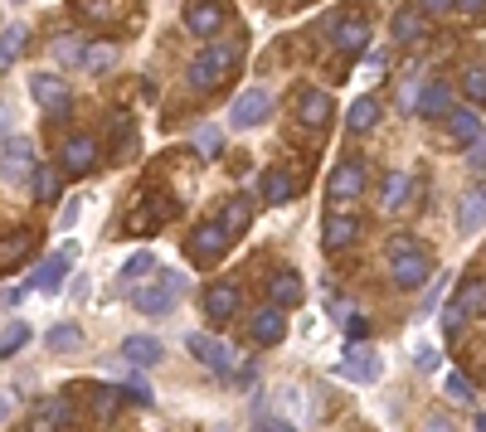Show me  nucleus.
I'll return each instance as SVG.
<instances>
[{
	"instance_id": "4c0bfd02",
	"label": "nucleus",
	"mask_w": 486,
	"mask_h": 432,
	"mask_svg": "<svg viewBox=\"0 0 486 432\" xmlns=\"http://www.w3.org/2000/svg\"><path fill=\"white\" fill-rule=\"evenodd\" d=\"M49 49H54L58 64H78V58H83V40H78V34H58Z\"/></svg>"
},
{
	"instance_id": "c85d7f7f",
	"label": "nucleus",
	"mask_w": 486,
	"mask_h": 432,
	"mask_svg": "<svg viewBox=\"0 0 486 432\" xmlns=\"http://www.w3.org/2000/svg\"><path fill=\"white\" fill-rule=\"evenodd\" d=\"M292 195H297V180H292L287 171H278V165H272V171L263 175V199H268V204H287Z\"/></svg>"
},
{
	"instance_id": "3c124183",
	"label": "nucleus",
	"mask_w": 486,
	"mask_h": 432,
	"mask_svg": "<svg viewBox=\"0 0 486 432\" xmlns=\"http://www.w3.org/2000/svg\"><path fill=\"white\" fill-rule=\"evenodd\" d=\"M453 10H462V15H472V20H482L486 0H453Z\"/></svg>"
},
{
	"instance_id": "7c9ffc66",
	"label": "nucleus",
	"mask_w": 486,
	"mask_h": 432,
	"mask_svg": "<svg viewBox=\"0 0 486 432\" xmlns=\"http://www.w3.org/2000/svg\"><path fill=\"white\" fill-rule=\"evenodd\" d=\"M404 199H409V171H389L384 190H379V204L394 214V209H404Z\"/></svg>"
},
{
	"instance_id": "c756f323",
	"label": "nucleus",
	"mask_w": 486,
	"mask_h": 432,
	"mask_svg": "<svg viewBox=\"0 0 486 432\" xmlns=\"http://www.w3.org/2000/svg\"><path fill=\"white\" fill-rule=\"evenodd\" d=\"M88 74H108V68L117 64V44H108V40H98V44H83V58H78Z\"/></svg>"
},
{
	"instance_id": "5fc2aeb1",
	"label": "nucleus",
	"mask_w": 486,
	"mask_h": 432,
	"mask_svg": "<svg viewBox=\"0 0 486 432\" xmlns=\"http://www.w3.org/2000/svg\"><path fill=\"white\" fill-rule=\"evenodd\" d=\"M409 248H419V243H413V238H389V258H394V253H409Z\"/></svg>"
},
{
	"instance_id": "20e7f679",
	"label": "nucleus",
	"mask_w": 486,
	"mask_h": 432,
	"mask_svg": "<svg viewBox=\"0 0 486 432\" xmlns=\"http://www.w3.org/2000/svg\"><path fill=\"white\" fill-rule=\"evenodd\" d=\"M30 93H34V102H40L44 117H64L68 107H74V93H68V83L54 78V74H34V78H30Z\"/></svg>"
},
{
	"instance_id": "4be33fe9",
	"label": "nucleus",
	"mask_w": 486,
	"mask_h": 432,
	"mask_svg": "<svg viewBox=\"0 0 486 432\" xmlns=\"http://www.w3.org/2000/svg\"><path fill=\"white\" fill-rule=\"evenodd\" d=\"M122 359H127V365H137V369L161 365V340H151V335H127V340H122Z\"/></svg>"
},
{
	"instance_id": "a19ab883",
	"label": "nucleus",
	"mask_w": 486,
	"mask_h": 432,
	"mask_svg": "<svg viewBox=\"0 0 486 432\" xmlns=\"http://www.w3.org/2000/svg\"><path fill=\"white\" fill-rule=\"evenodd\" d=\"M447 393H453V399H467V403H477V384H472L467 375H447Z\"/></svg>"
},
{
	"instance_id": "13d9d810",
	"label": "nucleus",
	"mask_w": 486,
	"mask_h": 432,
	"mask_svg": "<svg viewBox=\"0 0 486 432\" xmlns=\"http://www.w3.org/2000/svg\"><path fill=\"white\" fill-rule=\"evenodd\" d=\"M10 418V393H0V423Z\"/></svg>"
},
{
	"instance_id": "603ef678",
	"label": "nucleus",
	"mask_w": 486,
	"mask_h": 432,
	"mask_svg": "<svg viewBox=\"0 0 486 432\" xmlns=\"http://www.w3.org/2000/svg\"><path fill=\"white\" fill-rule=\"evenodd\" d=\"M423 5V15H447V10H453V0H419Z\"/></svg>"
},
{
	"instance_id": "37998d69",
	"label": "nucleus",
	"mask_w": 486,
	"mask_h": 432,
	"mask_svg": "<svg viewBox=\"0 0 486 432\" xmlns=\"http://www.w3.org/2000/svg\"><path fill=\"white\" fill-rule=\"evenodd\" d=\"M199 155H219V146H224V137H219V127H199Z\"/></svg>"
},
{
	"instance_id": "f03ea898",
	"label": "nucleus",
	"mask_w": 486,
	"mask_h": 432,
	"mask_svg": "<svg viewBox=\"0 0 486 432\" xmlns=\"http://www.w3.org/2000/svg\"><path fill=\"white\" fill-rule=\"evenodd\" d=\"M224 253H229V234H224L219 224H199V229L185 238V258L195 262V268H215V262H224Z\"/></svg>"
},
{
	"instance_id": "6e6d98bb",
	"label": "nucleus",
	"mask_w": 486,
	"mask_h": 432,
	"mask_svg": "<svg viewBox=\"0 0 486 432\" xmlns=\"http://www.w3.org/2000/svg\"><path fill=\"white\" fill-rule=\"evenodd\" d=\"M253 432H297V428H292V423H258Z\"/></svg>"
},
{
	"instance_id": "c9c22d12",
	"label": "nucleus",
	"mask_w": 486,
	"mask_h": 432,
	"mask_svg": "<svg viewBox=\"0 0 486 432\" xmlns=\"http://www.w3.org/2000/svg\"><path fill=\"white\" fill-rule=\"evenodd\" d=\"M44 345H49L54 355H68V350H78V345H83V331L78 326H54L49 335H44Z\"/></svg>"
},
{
	"instance_id": "e433bc0d",
	"label": "nucleus",
	"mask_w": 486,
	"mask_h": 432,
	"mask_svg": "<svg viewBox=\"0 0 486 432\" xmlns=\"http://www.w3.org/2000/svg\"><path fill=\"white\" fill-rule=\"evenodd\" d=\"M457 306L467 311V316H482V306H486V292H482V278H472L467 287L457 292Z\"/></svg>"
},
{
	"instance_id": "473e14b6",
	"label": "nucleus",
	"mask_w": 486,
	"mask_h": 432,
	"mask_svg": "<svg viewBox=\"0 0 486 432\" xmlns=\"http://www.w3.org/2000/svg\"><path fill=\"white\" fill-rule=\"evenodd\" d=\"M375 122H379V102L365 93V98H355L350 102V131H375Z\"/></svg>"
},
{
	"instance_id": "4468645a",
	"label": "nucleus",
	"mask_w": 486,
	"mask_h": 432,
	"mask_svg": "<svg viewBox=\"0 0 486 432\" xmlns=\"http://www.w3.org/2000/svg\"><path fill=\"white\" fill-rule=\"evenodd\" d=\"M413 112H423L429 122L447 117V112H453V88H447L443 78H433L429 88H419V102H413Z\"/></svg>"
},
{
	"instance_id": "7ed1b4c3",
	"label": "nucleus",
	"mask_w": 486,
	"mask_h": 432,
	"mask_svg": "<svg viewBox=\"0 0 486 432\" xmlns=\"http://www.w3.org/2000/svg\"><path fill=\"white\" fill-rule=\"evenodd\" d=\"M185 345H190V355H195L199 365H209L215 375H229V369L239 365V350H234V345H224V340H215V335H205V331H199V335L190 331Z\"/></svg>"
},
{
	"instance_id": "c03bdc74",
	"label": "nucleus",
	"mask_w": 486,
	"mask_h": 432,
	"mask_svg": "<svg viewBox=\"0 0 486 432\" xmlns=\"http://www.w3.org/2000/svg\"><path fill=\"white\" fill-rule=\"evenodd\" d=\"M88 20H112V0H74Z\"/></svg>"
},
{
	"instance_id": "8fccbe9b",
	"label": "nucleus",
	"mask_w": 486,
	"mask_h": 432,
	"mask_svg": "<svg viewBox=\"0 0 486 432\" xmlns=\"http://www.w3.org/2000/svg\"><path fill=\"white\" fill-rule=\"evenodd\" d=\"M365 331H370L365 316H346V340H365Z\"/></svg>"
},
{
	"instance_id": "72a5a7b5",
	"label": "nucleus",
	"mask_w": 486,
	"mask_h": 432,
	"mask_svg": "<svg viewBox=\"0 0 486 432\" xmlns=\"http://www.w3.org/2000/svg\"><path fill=\"white\" fill-rule=\"evenodd\" d=\"M272 302H278L282 311H287V306H297V302H302V278H297V272H282V278H278V282H272Z\"/></svg>"
},
{
	"instance_id": "1a4fd4ad",
	"label": "nucleus",
	"mask_w": 486,
	"mask_h": 432,
	"mask_svg": "<svg viewBox=\"0 0 486 432\" xmlns=\"http://www.w3.org/2000/svg\"><path fill=\"white\" fill-rule=\"evenodd\" d=\"M268 112H272V93H268V88H248V93H239V102H234L229 122L243 131V127H258Z\"/></svg>"
},
{
	"instance_id": "a18cd8bd",
	"label": "nucleus",
	"mask_w": 486,
	"mask_h": 432,
	"mask_svg": "<svg viewBox=\"0 0 486 432\" xmlns=\"http://www.w3.org/2000/svg\"><path fill=\"white\" fill-rule=\"evenodd\" d=\"M462 321H467V311H462L457 302L443 311V331H447V340H457V335H462Z\"/></svg>"
},
{
	"instance_id": "ddd939ff",
	"label": "nucleus",
	"mask_w": 486,
	"mask_h": 432,
	"mask_svg": "<svg viewBox=\"0 0 486 432\" xmlns=\"http://www.w3.org/2000/svg\"><path fill=\"white\" fill-rule=\"evenodd\" d=\"M132 306L141 311V316H171V306H175V287H156V282H151V287H137V292H132Z\"/></svg>"
},
{
	"instance_id": "f8f14e48",
	"label": "nucleus",
	"mask_w": 486,
	"mask_h": 432,
	"mask_svg": "<svg viewBox=\"0 0 486 432\" xmlns=\"http://www.w3.org/2000/svg\"><path fill=\"white\" fill-rule=\"evenodd\" d=\"M0 171H5V180H30V171H34V151H30V141L25 137H10L5 141V151H0Z\"/></svg>"
},
{
	"instance_id": "b1692460",
	"label": "nucleus",
	"mask_w": 486,
	"mask_h": 432,
	"mask_svg": "<svg viewBox=\"0 0 486 432\" xmlns=\"http://www.w3.org/2000/svg\"><path fill=\"white\" fill-rule=\"evenodd\" d=\"M64 272H68V253H54V258H44L40 268H34V278H30V287L34 292H58V287H64Z\"/></svg>"
},
{
	"instance_id": "49530a36",
	"label": "nucleus",
	"mask_w": 486,
	"mask_h": 432,
	"mask_svg": "<svg viewBox=\"0 0 486 432\" xmlns=\"http://www.w3.org/2000/svg\"><path fill=\"white\" fill-rule=\"evenodd\" d=\"M127 393H132V403H151V389H146V379H141L137 365H132V375H127Z\"/></svg>"
},
{
	"instance_id": "2eb2a0df",
	"label": "nucleus",
	"mask_w": 486,
	"mask_h": 432,
	"mask_svg": "<svg viewBox=\"0 0 486 432\" xmlns=\"http://www.w3.org/2000/svg\"><path fill=\"white\" fill-rule=\"evenodd\" d=\"M423 34H429V15H423L419 0H413V5H399L394 10V40L399 44H419Z\"/></svg>"
},
{
	"instance_id": "39448f33",
	"label": "nucleus",
	"mask_w": 486,
	"mask_h": 432,
	"mask_svg": "<svg viewBox=\"0 0 486 432\" xmlns=\"http://www.w3.org/2000/svg\"><path fill=\"white\" fill-rule=\"evenodd\" d=\"M389 278H394V287H423L433 278V258L423 253V248L394 253V258H389Z\"/></svg>"
},
{
	"instance_id": "6ab92c4d",
	"label": "nucleus",
	"mask_w": 486,
	"mask_h": 432,
	"mask_svg": "<svg viewBox=\"0 0 486 432\" xmlns=\"http://www.w3.org/2000/svg\"><path fill=\"white\" fill-rule=\"evenodd\" d=\"M137 209H141V214H127V234H151V229H161V224L171 219V204H165V199H151V195L141 199Z\"/></svg>"
},
{
	"instance_id": "dca6fc26",
	"label": "nucleus",
	"mask_w": 486,
	"mask_h": 432,
	"mask_svg": "<svg viewBox=\"0 0 486 432\" xmlns=\"http://www.w3.org/2000/svg\"><path fill=\"white\" fill-rule=\"evenodd\" d=\"M331 112H336V107H331V93H322V88H306L297 98V122L302 127H326Z\"/></svg>"
},
{
	"instance_id": "f3484780",
	"label": "nucleus",
	"mask_w": 486,
	"mask_h": 432,
	"mask_svg": "<svg viewBox=\"0 0 486 432\" xmlns=\"http://www.w3.org/2000/svg\"><path fill=\"white\" fill-rule=\"evenodd\" d=\"M34 243H40V238H34L30 229H15V234L0 238V272H15L20 262L34 253Z\"/></svg>"
},
{
	"instance_id": "f257e3e1",
	"label": "nucleus",
	"mask_w": 486,
	"mask_h": 432,
	"mask_svg": "<svg viewBox=\"0 0 486 432\" xmlns=\"http://www.w3.org/2000/svg\"><path fill=\"white\" fill-rule=\"evenodd\" d=\"M234 58H239V49H234V44H209V49L195 54V64H190V88H195V93L219 88V83L229 78Z\"/></svg>"
},
{
	"instance_id": "2f4dec72",
	"label": "nucleus",
	"mask_w": 486,
	"mask_h": 432,
	"mask_svg": "<svg viewBox=\"0 0 486 432\" xmlns=\"http://www.w3.org/2000/svg\"><path fill=\"white\" fill-rule=\"evenodd\" d=\"M30 190H34V199H40V204H54V199H58V175L49 171V165L34 161V171H30Z\"/></svg>"
},
{
	"instance_id": "0eeeda50",
	"label": "nucleus",
	"mask_w": 486,
	"mask_h": 432,
	"mask_svg": "<svg viewBox=\"0 0 486 432\" xmlns=\"http://www.w3.org/2000/svg\"><path fill=\"white\" fill-rule=\"evenodd\" d=\"M224 20H229V10L219 0H190V10H185V30L199 34V40H215L224 30Z\"/></svg>"
},
{
	"instance_id": "6e6552de",
	"label": "nucleus",
	"mask_w": 486,
	"mask_h": 432,
	"mask_svg": "<svg viewBox=\"0 0 486 432\" xmlns=\"http://www.w3.org/2000/svg\"><path fill=\"white\" fill-rule=\"evenodd\" d=\"M365 190V161H340L336 171H331V180H326V195H331V204H346V199H355Z\"/></svg>"
},
{
	"instance_id": "58836bf2",
	"label": "nucleus",
	"mask_w": 486,
	"mask_h": 432,
	"mask_svg": "<svg viewBox=\"0 0 486 432\" xmlns=\"http://www.w3.org/2000/svg\"><path fill=\"white\" fill-rule=\"evenodd\" d=\"M462 88H467V98H472V102H482V98H486V68H482V64H472V68H467V78H462Z\"/></svg>"
},
{
	"instance_id": "79ce46f5",
	"label": "nucleus",
	"mask_w": 486,
	"mask_h": 432,
	"mask_svg": "<svg viewBox=\"0 0 486 432\" xmlns=\"http://www.w3.org/2000/svg\"><path fill=\"white\" fill-rule=\"evenodd\" d=\"M151 268H156V258H151V253H132V258H127V268H122V282H132V278H146Z\"/></svg>"
},
{
	"instance_id": "09e8293b",
	"label": "nucleus",
	"mask_w": 486,
	"mask_h": 432,
	"mask_svg": "<svg viewBox=\"0 0 486 432\" xmlns=\"http://www.w3.org/2000/svg\"><path fill=\"white\" fill-rule=\"evenodd\" d=\"M25 340H30V331H25V326H15V331L5 335V340H0V355H15V350H20V345H25Z\"/></svg>"
},
{
	"instance_id": "a211bd4d",
	"label": "nucleus",
	"mask_w": 486,
	"mask_h": 432,
	"mask_svg": "<svg viewBox=\"0 0 486 432\" xmlns=\"http://www.w3.org/2000/svg\"><path fill=\"white\" fill-rule=\"evenodd\" d=\"M205 316L209 321H234L239 316V287H229V282H215L205 292Z\"/></svg>"
},
{
	"instance_id": "a878e982",
	"label": "nucleus",
	"mask_w": 486,
	"mask_h": 432,
	"mask_svg": "<svg viewBox=\"0 0 486 432\" xmlns=\"http://www.w3.org/2000/svg\"><path fill=\"white\" fill-rule=\"evenodd\" d=\"M25 44H30L25 25H5V30H0V68H15L20 54H25Z\"/></svg>"
},
{
	"instance_id": "9b49d317",
	"label": "nucleus",
	"mask_w": 486,
	"mask_h": 432,
	"mask_svg": "<svg viewBox=\"0 0 486 432\" xmlns=\"http://www.w3.org/2000/svg\"><path fill=\"white\" fill-rule=\"evenodd\" d=\"M248 335H253L258 345H282V335H287V316H282V306H258L253 321H248Z\"/></svg>"
},
{
	"instance_id": "bb28decb",
	"label": "nucleus",
	"mask_w": 486,
	"mask_h": 432,
	"mask_svg": "<svg viewBox=\"0 0 486 432\" xmlns=\"http://www.w3.org/2000/svg\"><path fill=\"white\" fill-rule=\"evenodd\" d=\"M248 224H253V199H248V195H239L234 204H224V219H219V229L229 234V238H234V234H243Z\"/></svg>"
},
{
	"instance_id": "4d7b16f0",
	"label": "nucleus",
	"mask_w": 486,
	"mask_h": 432,
	"mask_svg": "<svg viewBox=\"0 0 486 432\" xmlns=\"http://www.w3.org/2000/svg\"><path fill=\"white\" fill-rule=\"evenodd\" d=\"M429 432H453V423L447 418H429Z\"/></svg>"
},
{
	"instance_id": "ea45409f",
	"label": "nucleus",
	"mask_w": 486,
	"mask_h": 432,
	"mask_svg": "<svg viewBox=\"0 0 486 432\" xmlns=\"http://www.w3.org/2000/svg\"><path fill=\"white\" fill-rule=\"evenodd\" d=\"M413 365H419L423 375H433V369L443 365V350H437V345H413Z\"/></svg>"
},
{
	"instance_id": "393cba45",
	"label": "nucleus",
	"mask_w": 486,
	"mask_h": 432,
	"mask_svg": "<svg viewBox=\"0 0 486 432\" xmlns=\"http://www.w3.org/2000/svg\"><path fill=\"white\" fill-rule=\"evenodd\" d=\"M447 127H453V137L462 146H477L482 141V112L477 107H453V112H447Z\"/></svg>"
},
{
	"instance_id": "9d476101",
	"label": "nucleus",
	"mask_w": 486,
	"mask_h": 432,
	"mask_svg": "<svg viewBox=\"0 0 486 432\" xmlns=\"http://www.w3.org/2000/svg\"><path fill=\"white\" fill-rule=\"evenodd\" d=\"M355 238H360V219L346 209H331L326 214V234H322V243H326V253H340V248H350Z\"/></svg>"
},
{
	"instance_id": "aec40b11",
	"label": "nucleus",
	"mask_w": 486,
	"mask_h": 432,
	"mask_svg": "<svg viewBox=\"0 0 486 432\" xmlns=\"http://www.w3.org/2000/svg\"><path fill=\"white\" fill-rule=\"evenodd\" d=\"M350 345V340H346ZM346 379H355V384H375L379 379V359H375V350H365V345H350L346 350V369H340Z\"/></svg>"
},
{
	"instance_id": "de8ad7c7",
	"label": "nucleus",
	"mask_w": 486,
	"mask_h": 432,
	"mask_svg": "<svg viewBox=\"0 0 486 432\" xmlns=\"http://www.w3.org/2000/svg\"><path fill=\"white\" fill-rule=\"evenodd\" d=\"M419 88H423L419 74H409V78H404V93H399V107H409V112H413V102H419Z\"/></svg>"
},
{
	"instance_id": "423d86ee",
	"label": "nucleus",
	"mask_w": 486,
	"mask_h": 432,
	"mask_svg": "<svg viewBox=\"0 0 486 432\" xmlns=\"http://www.w3.org/2000/svg\"><path fill=\"white\" fill-rule=\"evenodd\" d=\"M93 165H98V141L93 137L78 131V137H68L64 146H58V171L64 175H88Z\"/></svg>"
},
{
	"instance_id": "864d4df0",
	"label": "nucleus",
	"mask_w": 486,
	"mask_h": 432,
	"mask_svg": "<svg viewBox=\"0 0 486 432\" xmlns=\"http://www.w3.org/2000/svg\"><path fill=\"white\" fill-rule=\"evenodd\" d=\"M0 131H15V107L0 98Z\"/></svg>"
},
{
	"instance_id": "412c9836",
	"label": "nucleus",
	"mask_w": 486,
	"mask_h": 432,
	"mask_svg": "<svg viewBox=\"0 0 486 432\" xmlns=\"http://www.w3.org/2000/svg\"><path fill=\"white\" fill-rule=\"evenodd\" d=\"M331 40H336L340 54H360L365 44H370V20H360V15H355V20H340V25L331 30Z\"/></svg>"
},
{
	"instance_id": "f704fd0d",
	"label": "nucleus",
	"mask_w": 486,
	"mask_h": 432,
	"mask_svg": "<svg viewBox=\"0 0 486 432\" xmlns=\"http://www.w3.org/2000/svg\"><path fill=\"white\" fill-rule=\"evenodd\" d=\"M93 408H98V418L102 423H108V418L117 413V408H122V389H112V384H93Z\"/></svg>"
},
{
	"instance_id": "cd10ccee",
	"label": "nucleus",
	"mask_w": 486,
	"mask_h": 432,
	"mask_svg": "<svg viewBox=\"0 0 486 432\" xmlns=\"http://www.w3.org/2000/svg\"><path fill=\"white\" fill-rule=\"evenodd\" d=\"M482 204H486V190L472 185V195L462 199V209H457V229L462 234H482Z\"/></svg>"
},
{
	"instance_id": "5701e85b",
	"label": "nucleus",
	"mask_w": 486,
	"mask_h": 432,
	"mask_svg": "<svg viewBox=\"0 0 486 432\" xmlns=\"http://www.w3.org/2000/svg\"><path fill=\"white\" fill-rule=\"evenodd\" d=\"M68 423H74V408H68L64 399H44L40 408H34V432H64Z\"/></svg>"
}]
</instances>
